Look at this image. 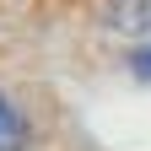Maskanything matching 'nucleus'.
<instances>
[{
  "mask_svg": "<svg viewBox=\"0 0 151 151\" xmlns=\"http://www.w3.org/2000/svg\"><path fill=\"white\" fill-rule=\"evenodd\" d=\"M135 70H140L146 81H151V49H140V54H135Z\"/></svg>",
  "mask_w": 151,
  "mask_h": 151,
  "instance_id": "f03ea898",
  "label": "nucleus"
},
{
  "mask_svg": "<svg viewBox=\"0 0 151 151\" xmlns=\"http://www.w3.org/2000/svg\"><path fill=\"white\" fill-rule=\"evenodd\" d=\"M0 151H27V119L0 97Z\"/></svg>",
  "mask_w": 151,
  "mask_h": 151,
  "instance_id": "f257e3e1",
  "label": "nucleus"
}]
</instances>
